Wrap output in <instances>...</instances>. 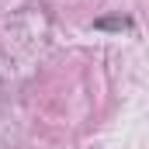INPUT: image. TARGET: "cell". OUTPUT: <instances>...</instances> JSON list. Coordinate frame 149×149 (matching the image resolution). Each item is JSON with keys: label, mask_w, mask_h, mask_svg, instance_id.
Returning <instances> with one entry per match:
<instances>
[{"label": "cell", "mask_w": 149, "mask_h": 149, "mask_svg": "<svg viewBox=\"0 0 149 149\" xmlns=\"http://www.w3.org/2000/svg\"><path fill=\"white\" fill-rule=\"evenodd\" d=\"M135 21L132 17H97L94 21V28H101V31H128Z\"/></svg>", "instance_id": "obj_1"}]
</instances>
